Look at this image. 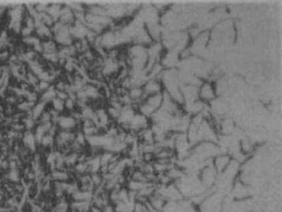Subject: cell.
Masks as SVG:
<instances>
[{"label":"cell","instance_id":"obj_1","mask_svg":"<svg viewBox=\"0 0 282 212\" xmlns=\"http://www.w3.org/2000/svg\"><path fill=\"white\" fill-rule=\"evenodd\" d=\"M58 124L63 130L71 131L77 127V119L75 116H61L58 119Z\"/></svg>","mask_w":282,"mask_h":212},{"label":"cell","instance_id":"obj_2","mask_svg":"<svg viewBox=\"0 0 282 212\" xmlns=\"http://www.w3.org/2000/svg\"><path fill=\"white\" fill-rule=\"evenodd\" d=\"M230 164V159L228 156H218L214 160V169L216 171H224Z\"/></svg>","mask_w":282,"mask_h":212},{"label":"cell","instance_id":"obj_3","mask_svg":"<svg viewBox=\"0 0 282 212\" xmlns=\"http://www.w3.org/2000/svg\"><path fill=\"white\" fill-rule=\"evenodd\" d=\"M200 96L203 99L211 100L214 97V93L210 86H204L200 93Z\"/></svg>","mask_w":282,"mask_h":212},{"label":"cell","instance_id":"obj_4","mask_svg":"<svg viewBox=\"0 0 282 212\" xmlns=\"http://www.w3.org/2000/svg\"><path fill=\"white\" fill-rule=\"evenodd\" d=\"M53 177L54 179L59 181H66L69 179V174L62 170H56V171L53 173Z\"/></svg>","mask_w":282,"mask_h":212},{"label":"cell","instance_id":"obj_5","mask_svg":"<svg viewBox=\"0 0 282 212\" xmlns=\"http://www.w3.org/2000/svg\"><path fill=\"white\" fill-rule=\"evenodd\" d=\"M53 107L56 112H61L65 108V102L58 97H55L52 100Z\"/></svg>","mask_w":282,"mask_h":212},{"label":"cell","instance_id":"obj_6","mask_svg":"<svg viewBox=\"0 0 282 212\" xmlns=\"http://www.w3.org/2000/svg\"><path fill=\"white\" fill-rule=\"evenodd\" d=\"M43 110H44V103H41L38 104L33 111L34 118H39V117L41 116V115L42 114Z\"/></svg>","mask_w":282,"mask_h":212},{"label":"cell","instance_id":"obj_7","mask_svg":"<svg viewBox=\"0 0 282 212\" xmlns=\"http://www.w3.org/2000/svg\"><path fill=\"white\" fill-rule=\"evenodd\" d=\"M35 140L36 138L34 136V135L32 134H28L25 137V141H26L28 146L30 147L31 148H34V145H35Z\"/></svg>","mask_w":282,"mask_h":212},{"label":"cell","instance_id":"obj_8","mask_svg":"<svg viewBox=\"0 0 282 212\" xmlns=\"http://www.w3.org/2000/svg\"><path fill=\"white\" fill-rule=\"evenodd\" d=\"M75 99L71 97H68L65 101V107H66V108L69 109H73L75 107L76 103L75 102Z\"/></svg>","mask_w":282,"mask_h":212},{"label":"cell","instance_id":"obj_9","mask_svg":"<svg viewBox=\"0 0 282 212\" xmlns=\"http://www.w3.org/2000/svg\"><path fill=\"white\" fill-rule=\"evenodd\" d=\"M24 41L28 44H34V46L37 45V44H40L39 42V40L36 39L34 37H27L26 39H24Z\"/></svg>","mask_w":282,"mask_h":212},{"label":"cell","instance_id":"obj_10","mask_svg":"<svg viewBox=\"0 0 282 212\" xmlns=\"http://www.w3.org/2000/svg\"><path fill=\"white\" fill-rule=\"evenodd\" d=\"M49 87V83L47 81H41L40 83L39 84V88L42 90H47Z\"/></svg>","mask_w":282,"mask_h":212},{"label":"cell","instance_id":"obj_11","mask_svg":"<svg viewBox=\"0 0 282 212\" xmlns=\"http://www.w3.org/2000/svg\"><path fill=\"white\" fill-rule=\"evenodd\" d=\"M30 32H31V28H26V29H24L23 30V34L25 36H28L30 34Z\"/></svg>","mask_w":282,"mask_h":212}]
</instances>
